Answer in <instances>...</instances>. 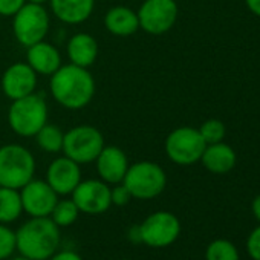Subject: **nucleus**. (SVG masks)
<instances>
[{
	"mask_svg": "<svg viewBox=\"0 0 260 260\" xmlns=\"http://www.w3.org/2000/svg\"><path fill=\"white\" fill-rule=\"evenodd\" d=\"M49 90L54 101L61 107L80 110L93 100L95 80L89 69L68 63L51 75Z\"/></svg>",
	"mask_w": 260,
	"mask_h": 260,
	"instance_id": "obj_1",
	"label": "nucleus"
},
{
	"mask_svg": "<svg viewBox=\"0 0 260 260\" xmlns=\"http://www.w3.org/2000/svg\"><path fill=\"white\" fill-rule=\"evenodd\" d=\"M60 245V228L51 217H31L16 231V249L29 260H48Z\"/></svg>",
	"mask_w": 260,
	"mask_h": 260,
	"instance_id": "obj_2",
	"label": "nucleus"
},
{
	"mask_svg": "<svg viewBox=\"0 0 260 260\" xmlns=\"http://www.w3.org/2000/svg\"><path fill=\"white\" fill-rule=\"evenodd\" d=\"M48 122V103L39 93L14 100L8 109V125L23 138H34Z\"/></svg>",
	"mask_w": 260,
	"mask_h": 260,
	"instance_id": "obj_3",
	"label": "nucleus"
},
{
	"mask_svg": "<svg viewBox=\"0 0 260 260\" xmlns=\"http://www.w3.org/2000/svg\"><path fill=\"white\" fill-rule=\"evenodd\" d=\"M36 173V158L22 144L10 143L0 147V187L20 190Z\"/></svg>",
	"mask_w": 260,
	"mask_h": 260,
	"instance_id": "obj_4",
	"label": "nucleus"
},
{
	"mask_svg": "<svg viewBox=\"0 0 260 260\" xmlns=\"http://www.w3.org/2000/svg\"><path fill=\"white\" fill-rule=\"evenodd\" d=\"M134 199L149 201L158 198L167 185V175L164 169L153 161H138L128 166L122 179Z\"/></svg>",
	"mask_w": 260,
	"mask_h": 260,
	"instance_id": "obj_5",
	"label": "nucleus"
},
{
	"mask_svg": "<svg viewBox=\"0 0 260 260\" xmlns=\"http://www.w3.org/2000/svg\"><path fill=\"white\" fill-rule=\"evenodd\" d=\"M104 146V137L100 128L89 124H80L64 132L61 152L64 156L83 166L95 162Z\"/></svg>",
	"mask_w": 260,
	"mask_h": 260,
	"instance_id": "obj_6",
	"label": "nucleus"
},
{
	"mask_svg": "<svg viewBox=\"0 0 260 260\" xmlns=\"http://www.w3.org/2000/svg\"><path fill=\"white\" fill-rule=\"evenodd\" d=\"M51 28V17L43 5L25 4L13 16V34L16 40L28 48L46 39Z\"/></svg>",
	"mask_w": 260,
	"mask_h": 260,
	"instance_id": "obj_7",
	"label": "nucleus"
},
{
	"mask_svg": "<svg viewBox=\"0 0 260 260\" xmlns=\"http://www.w3.org/2000/svg\"><path fill=\"white\" fill-rule=\"evenodd\" d=\"M207 144L194 127H178L166 138V155L178 166H193L201 161Z\"/></svg>",
	"mask_w": 260,
	"mask_h": 260,
	"instance_id": "obj_8",
	"label": "nucleus"
},
{
	"mask_svg": "<svg viewBox=\"0 0 260 260\" xmlns=\"http://www.w3.org/2000/svg\"><path fill=\"white\" fill-rule=\"evenodd\" d=\"M179 8L176 0H144L137 11L140 29L150 36L169 32L178 20Z\"/></svg>",
	"mask_w": 260,
	"mask_h": 260,
	"instance_id": "obj_9",
	"label": "nucleus"
},
{
	"mask_svg": "<svg viewBox=\"0 0 260 260\" xmlns=\"http://www.w3.org/2000/svg\"><path fill=\"white\" fill-rule=\"evenodd\" d=\"M141 243L152 248H166L181 234V222L170 211H156L140 223Z\"/></svg>",
	"mask_w": 260,
	"mask_h": 260,
	"instance_id": "obj_10",
	"label": "nucleus"
},
{
	"mask_svg": "<svg viewBox=\"0 0 260 260\" xmlns=\"http://www.w3.org/2000/svg\"><path fill=\"white\" fill-rule=\"evenodd\" d=\"M72 201L78 207L80 213L86 214H101L112 207L110 185L101 179L81 181L72 191Z\"/></svg>",
	"mask_w": 260,
	"mask_h": 260,
	"instance_id": "obj_11",
	"label": "nucleus"
},
{
	"mask_svg": "<svg viewBox=\"0 0 260 260\" xmlns=\"http://www.w3.org/2000/svg\"><path fill=\"white\" fill-rule=\"evenodd\" d=\"M19 191L23 211L31 217H49L58 202V194L43 179H31Z\"/></svg>",
	"mask_w": 260,
	"mask_h": 260,
	"instance_id": "obj_12",
	"label": "nucleus"
},
{
	"mask_svg": "<svg viewBox=\"0 0 260 260\" xmlns=\"http://www.w3.org/2000/svg\"><path fill=\"white\" fill-rule=\"evenodd\" d=\"M39 75L26 61H17L7 68L0 80V87L11 101L28 96L36 92Z\"/></svg>",
	"mask_w": 260,
	"mask_h": 260,
	"instance_id": "obj_13",
	"label": "nucleus"
},
{
	"mask_svg": "<svg viewBox=\"0 0 260 260\" xmlns=\"http://www.w3.org/2000/svg\"><path fill=\"white\" fill-rule=\"evenodd\" d=\"M52 190L58 196L72 194L77 185L81 182V169L80 164L72 161L68 156H58L48 166L46 179Z\"/></svg>",
	"mask_w": 260,
	"mask_h": 260,
	"instance_id": "obj_14",
	"label": "nucleus"
},
{
	"mask_svg": "<svg viewBox=\"0 0 260 260\" xmlns=\"http://www.w3.org/2000/svg\"><path fill=\"white\" fill-rule=\"evenodd\" d=\"M95 166L100 179L109 185H115L122 182L130 164L122 149L118 146H104L95 159Z\"/></svg>",
	"mask_w": 260,
	"mask_h": 260,
	"instance_id": "obj_15",
	"label": "nucleus"
},
{
	"mask_svg": "<svg viewBox=\"0 0 260 260\" xmlns=\"http://www.w3.org/2000/svg\"><path fill=\"white\" fill-rule=\"evenodd\" d=\"M26 63L37 75H52L63 63L60 51L46 40L26 48Z\"/></svg>",
	"mask_w": 260,
	"mask_h": 260,
	"instance_id": "obj_16",
	"label": "nucleus"
},
{
	"mask_svg": "<svg viewBox=\"0 0 260 260\" xmlns=\"http://www.w3.org/2000/svg\"><path fill=\"white\" fill-rule=\"evenodd\" d=\"M51 13L64 25H81L90 19L95 0H49Z\"/></svg>",
	"mask_w": 260,
	"mask_h": 260,
	"instance_id": "obj_17",
	"label": "nucleus"
},
{
	"mask_svg": "<svg viewBox=\"0 0 260 260\" xmlns=\"http://www.w3.org/2000/svg\"><path fill=\"white\" fill-rule=\"evenodd\" d=\"M66 52L69 63L89 69L98 58L100 46L93 36L87 32H77L68 40Z\"/></svg>",
	"mask_w": 260,
	"mask_h": 260,
	"instance_id": "obj_18",
	"label": "nucleus"
},
{
	"mask_svg": "<svg viewBox=\"0 0 260 260\" xmlns=\"http://www.w3.org/2000/svg\"><path fill=\"white\" fill-rule=\"evenodd\" d=\"M104 28L116 37L134 36L140 29L137 11L124 5L112 7L104 14Z\"/></svg>",
	"mask_w": 260,
	"mask_h": 260,
	"instance_id": "obj_19",
	"label": "nucleus"
},
{
	"mask_svg": "<svg viewBox=\"0 0 260 260\" xmlns=\"http://www.w3.org/2000/svg\"><path fill=\"white\" fill-rule=\"evenodd\" d=\"M201 162L204 167L214 173V175H225L231 172L236 166V153L231 146L225 143H214V144H207Z\"/></svg>",
	"mask_w": 260,
	"mask_h": 260,
	"instance_id": "obj_20",
	"label": "nucleus"
},
{
	"mask_svg": "<svg viewBox=\"0 0 260 260\" xmlns=\"http://www.w3.org/2000/svg\"><path fill=\"white\" fill-rule=\"evenodd\" d=\"M23 213L20 191L16 188L0 187V223H11Z\"/></svg>",
	"mask_w": 260,
	"mask_h": 260,
	"instance_id": "obj_21",
	"label": "nucleus"
},
{
	"mask_svg": "<svg viewBox=\"0 0 260 260\" xmlns=\"http://www.w3.org/2000/svg\"><path fill=\"white\" fill-rule=\"evenodd\" d=\"M37 141V146L45 152L51 155L61 153L63 150V141H64V132L55 124L46 122L34 137Z\"/></svg>",
	"mask_w": 260,
	"mask_h": 260,
	"instance_id": "obj_22",
	"label": "nucleus"
},
{
	"mask_svg": "<svg viewBox=\"0 0 260 260\" xmlns=\"http://www.w3.org/2000/svg\"><path fill=\"white\" fill-rule=\"evenodd\" d=\"M78 214H80V210L72 199H63V201L58 199L49 217L54 220V223L58 228H64V226L72 225L78 219Z\"/></svg>",
	"mask_w": 260,
	"mask_h": 260,
	"instance_id": "obj_23",
	"label": "nucleus"
},
{
	"mask_svg": "<svg viewBox=\"0 0 260 260\" xmlns=\"http://www.w3.org/2000/svg\"><path fill=\"white\" fill-rule=\"evenodd\" d=\"M205 260H239V251L230 240L216 239L207 246Z\"/></svg>",
	"mask_w": 260,
	"mask_h": 260,
	"instance_id": "obj_24",
	"label": "nucleus"
},
{
	"mask_svg": "<svg viewBox=\"0 0 260 260\" xmlns=\"http://www.w3.org/2000/svg\"><path fill=\"white\" fill-rule=\"evenodd\" d=\"M198 130H199L202 140L205 141V144L220 143V141H223L225 134H226L225 124L219 119H207L205 122L201 124V127Z\"/></svg>",
	"mask_w": 260,
	"mask_h": 260,
	"instance_id": "obj_25",
	"label": "nucleus"
},
{
	"mask_svg": "<svg viewBox=\"0 0 260 260\" xmlns=\"http://www.w3.org/2000/svg\"><path fill=\"white\" fill-rule=\"evenodd\" d=\"M16 251V233L7 226V223H0V260H5L13 255Z\"/></svg>",
	"mask_w": 260,
	"mask_h": 260,
	"instance_id": "obj_26",
	"label": "nucleus"
},
{
	"mask_svg": "<svg viewBox=\"0 0 260 260\" xmlns=\"http://www.w3.org/2000/svg\"><path fill=\"white\" fill-rule=\"evenodd\" d=\"M110 199H112V205L124 207L134 198H132V194H130V191L127 190V187L122 182H119V184H115L113 187H110Z\"/></svg>",
	"mask_w": 260,
	"mask_h": 260,
	"instance_id": "obj_27",
	"label": "nucleus"
},
{
	"mask_svg": "<svg viewBox=\"0 0 260 260\" xmlns=\"http://www.w3.org/2000/svg\"><path fill=\"white\" fill-rule=\"evenodd\" d=\"M246 251L252 260H260V225L251 231L246 240Z\"/></svg>",
	"mask_w": 260,
	"mask_h": 260,
	"instance_id": "obj_28",
	"label": "nucleus"
},
{
	"mask_svg": "<svg viewBox=\"0 0 260 260\" xmlns=\"http://www.w3.org/2000/svg\"><path fill=\"white\" fill-rule=\"evenodd\" d=\"M25 4L26 0H0V16L13 17Z\"/></svg>",
	"mask_w": 260,
	"mask_h": 260,
	"instance_id": "obj_29",
	"label": "nucleus"
},
{
	"mask_svg": "<svg viewBox=\"0 0 260 260\" xmlns=\"http://www.w3.org/2000/svg\"><path fill=\"white\" fill-rule=\"evenodd\" d=\"M48 260H83L80 254H77L75 251H69V249H64V251H58L55 254H52Z\"/></svg>",
	"mask_w": 260,
	"mask_h": 260,
	"instance_id": "obj_30",
	"label": "nucleus"
},
{
	"mask_svg": "<svg viewBox=\"0 0 260 260\" xmlns=\"http://www.w3.org/2000/svg\"><path fill=\"white\" fill-rule=\"evenodd\" d=\"M128 239L134 243H141V233H140V225H135L128 231Z\"/></svg>",
	"mask_w": 260,
	"mask_h": 260,
	"instance_id": "obj_31",
	"label": "nucleus"
},
{
	"mask_svg": "<svg viewBox=\"0 0 260 260\" xmlns=\"http://www.w3.org/2000/svg\"><path fill=\"white\" fill-rule=\"evenodd\" d=\"M245 4L252 14L260 17V0H245Z\"/></svg>",
	"mask_w": 260,
	"mask_h": 260,
	"instance_id": "obj_32",
	"label": "nucleus"
},
{
	"mask_svg": "<svg viewBox=\"0 0 260 260\" xmlns=\"http://www.w3.org/2000/svg\"><path fill=\"white\" fill-rule=\"evenodd\" d=\"M251 210H252V214L255 216V219L260 222V194L254 198V201L251 204Z\"/></svg>",
	"mask_w": 260,
	"mask_h": 260,
	"instance_id": "obj_33",
	"label": "nucleus"
},
{
	"mask_svg": "<svg viewBox=\"0 0 260 260\" xmlns=\"http://www.w3.org/2000/svg\"><path fill=\"white\" fill-rule=\"evenodd\" d=\"M28 4H36V5H46V4H49V0H26Z\"/></svg>",
	"mask_w": 260,
	"mask_h": 260,
	"instance_id": "obj_34",
	"label": "nucleus"
},
{
	"mask_svg": "<svg viewBox=\"0 0 260 260\" xmlns=\"http://www.w3.org/2000/svg\"><path fill=\"white\" fill-rule=\"evenodd\" d=\"M11 260H29V258H26V257H23V255H20V257H16V258H11Z\"/></svg>",
	"mask_w": 260,
	"mask_h": 260,
	"instance_id": "obj_35",
	"label": "nucleus"
},
{
	"mask_svg": "<svg viewBox=\"0 0 260 260\" xmlns=\"http://www.w3.org/2000/svg\"><path fill=\"white\" fill-rule=\"evenodd\" d=\"M121 260H130V258H121Z\"/></svg>",
	"mask_w": 260,
	"mask_h": 260,
	"instance_id": "obj_36",
	"label": "nucleus"
}]
</instances>
